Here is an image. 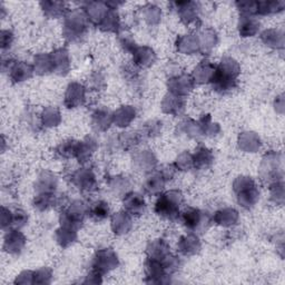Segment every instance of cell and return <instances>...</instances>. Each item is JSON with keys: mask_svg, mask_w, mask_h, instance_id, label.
I'll return each mask as SVG.
<instances>
[{"mask_svg": "<svg viewBox=\"0 0 285 285\" xmlns=\"http://www.w3.org/2000/svg\"><path fill=\"white\" fill-rule=\"evenodd\" d=\"M240 68L239 65L233 59L226 58L222 60L219 67L214 69L213 76L210 82L213 87L219 91H227L232 89L236 84V78L239 76Z\"/></svg>", "mask_w": 285, "mask_h": 285, "instance_id": "6da1fadb", "label": "cell"}, {"mask_svg": "<svg viewBox=\"0 0 285 285\" xmlns=\"http://www.w3.org/2000/svg\"><path fill=\"white\" fill-rule=\"evenodd\" d=\"M182 203V194L177 191L167 192L158 198L155 205V212L167 220H175L179 216V204Z\"/></svg>", "mask_w": 285, "mask_h": 285, "instance_id": "7a4b0ae2", "label": "cell"}, {"mask_svg": "<svg viewBox=\"0 0 285 285\" xmlns=\"http://www.w3.org/2000/svg\"><path fill=\"white\" fill-rule=\"evenodd\" d=\"M235 191L238 192L239 202L243 206L250 207L257 200V189L255 184L249 177H240L235 182Z\"/></svg>", "mask_w": 285, "mask_h": 285, "instance_id": "3957f363", "label": "cell"}, {"mask_svg": "<svg viewBox=\"0 0 285 285\" xmlns=\"http://www.w3.org/2000/svg\"><path fill=\"white\" fill-rule=\"evenodd\" d=\"M87 28L86 25V17L78 11H74L67 17L65 21V30L67 37L70 39H76L78 37L83 36Z\"/></svg>", "mask_w": 285, "mask_h": 285, "instance_id": "277c9868", "label": "cell"}, {"mask_svg": "<svg viewBox=\"0 0 285 285\" xmlns=\"http://www.w3.org/2000/svg\"><path fill=\"white\" fill-rule=\"evenodd\" d=\"M184 224L192 231H198L205 227L208 218L205 213L196 208H187L182 215Z\"/></svg>", "mask_w": 285, "mask_h": 285, "instance_id": "5b68a950", "label": "cell"}, {"mask_svg": "<svg viewBox=\"0 0 285 285\" xmlns=\"http://www.w3.org/2000/svg\"><path fill=\"white\" fill-rule=\"evenodd\" d=\"M85 99V89L82 85L74 83L69 85L66 94V105L69 108L82 105Z\"/></svg>", "mask_w": 285, "mask_h": 285, "instance_id": "8992f818", "label": "cell"}, {"mask_svg": "<svg viewBox=\"0 0 285 285\" xmlns=\"http://www.w3.org/2000/svg\"><path fill=\"white\" fill-rule=\"evenodd\" d=\"M124 206L126 207L129 213L139 215L144 212L145 202L140 195L132 193L125 197V200H124Z\"/></svg>", "mask_w": 285, "mask_h": 285, "instance_id": "52a82bcc", "label": "cell"}, {"mask_svg": "<svg viewBox=\"0 0 285 285\" xmlns=\"http://www.w3.org/2000/svg\"><path fill=\"white\" fill-rule=\"evenodd\" d=\"M176 6V9L179 10V16L182 17V19L188 23L194 21L197 17L196 14V6L197 4L195 3H175L174 4Z\"/></svg>", "mask_w": 285, "mask_h": 285, "instance_id": "ba28073f", "label": "cell"}, {"mask_svg": "<svg viewBox=\"0 0 285 285\" xmlns=\"http://www.w3.org/2000/svg\"><path fill=\"white\" fill-rule=\"evenodd\" d=\"M25 239L22 235L18 231H11L7 234L5 242V247L6 250L10 253H17L21 250L23 246Z\"/></svg>", "mask_w": 285, "mask_h": 285, "instance_id": "9c48e42d", "label": "cell"}, {"mask_svg": "<svg viewBox=\"0 0 285 285\" xmlns=\"http://www.w3.org/2000/svg\"><path fill=\"white\" fill-rule=\"evenodd\" d=\"M10 77L14 82H22L28 79L33 74V68L25 63H18L12 65L10 68Z\"/></svg>", "mask_w": 285, "mask_h": 285, "instance_id": "30bf717a", "label": "cell"}, {"mask_svg": "<svg viewBox=\"0 0 285 285\" xmlns=\"http://www.w3.org/2000/svg\"><path fill=\"white\" fill-rule=\"evenodd\" d=\"M178 249L185 255H191V254L196 253L197 250L200 249V241H198L195 235H186V236H183L181 239Z\"/></svg>", "mask_w": 285, "mask_h": 285, "instance_id": "8fae6325", "label": "cell"}, {"mask_svg": "<svg viewBox=\"0 0 285 285\" xmlns=\"http://www.w3.org/2000/svg\"><path fill=\"white\" fill-rule=\"evenodd\" d=\"M99 26L102 29L107 32H116L120 28V17L114 9H108L106 15L104 16L102 21L99 22Z\"/></svg>", "mask_w": 285, "mask_h": 285, "instance_id": "7c38bea8", "label": "cell"}, {"mask_svg": "<svg viewBox=\"0 0 285 285\" xmlns=\"http://www.w3.org/2000/svg\"><path fill=\"white\" fill-rule=\"evenodd\" d=\"M74 181L78 185L79 188L89 191L95 185V177L88 171H79L74 175Z\"/></svg>", "mask_w": 285, "mask_h": 285, "instance_id": "4fadbf2b", "label": "cell"}, {"mask_svg": "<svg viewBox=\"0 0 285 285\" xmlns=\"http://www.w3.org/2000/svg\"><path fill=\"white\" fill-rule=\"evenodd\" d=\"M171 86L175 94H185V92L192 89L193 86V79H191L188 76H182L176 79L171 80Z\"/></svg>", "mask_w": 285, "mask_h": 285, "instance_id": "5bb4252c", "label": "cell"}, {"mask_svg": "<svg viewBox=\"0 0 285 285\" xmlns=\"http://www.w3.org/2000/svg\"><path fill=\"white\" fill-rule=\"evenodd\" d=\"M258 22L251 16H243L241 18L240 33L243 36H253L257 32Z\"/></svg>", "mask_w": 285, "mask_h": 285, "instance_id": "9a60e30c", "label": "cell"}, {"mask_svg": "<svg viewBox=\"0 0 285 285\" xmlns=\"http://www.w3.org/2000/svg\"><path fill=\"white\" fill-rule=\"evenodd\" d=\"M40 5L46 14L51 17H58L60 15H64V11L66 10L65 3L45 2V3H41Z\"/></svg>", "mask_w": 285, "mask_h": 285, "instance_id": "2e32d148", "label": "cell"}, {"mask_svg": "<svg viewBox=\"0 0 285 285\" xmlns=\"http://www.w3.org/2000/svg\"><path fill=\"white\" fill-rule=\"evenodd\" d=\"M283 8H284L283 2H261V3H257L256 14L268 15V14H272V12L280 11Z\"/></svg>", "mask_w": 285, "mask_h": 285, "instance_id": "e0dca14e", "label": "cell"}, {"mask_svg": "<svg viewBox=\"0 0 285 285\" xmlns=\"http://www.w3.org/2000/svg\"><path fill=\"white\" fill-rule=\"evenodd\" d=\"M88 213L91 215V218L98 221L106 219L109 214L108 204L105 202H96L95 204H92V206L89 207Z\"/></svg>", "mask_w": 285, "mask_h": 285, "instance_id": "ac0fdd59", "label": "cell"}, {"mask_svg": "<svg viewBox=\"0 0 285 285\" xmlns=\"http://www.w3.org/2000/svg\"><path fill=\"white\" fill-rule=\"evenodd\" d=\"M238 213L235 212L234 209H224L221 210L215 216V221L219 223V224H222L224 226H228L234 224L235 222L238 221Z\"/></svg>", "mask_w": 285, "mask_h": 285, "instance_id": "d6986e66", "label": "cell"}, {"mask_svg": "<svg viewBox=\"0 0 285 285\" xmlns=\"http://www.w3.org/2000/svg\"><path fill=\"white\" fill-rule=\"evenodd\" d=\"M212 160V155L206 148H200L195 154L193 158V164L197 167H204L210 163Z\"/></svg>", "mask_w": 285, "mask_h": 285, "instance_id": "ffe728a7", "label": "cell"}, {"mask_svg": "<svg viewBox=\"0 0 285 285\" xmlns=\"http://www.w3.org/2000/svg\"><path fill=\"white\" fill-rule=\"evenodd\" d=\"M164 182H165V178L162 176V174L154 175L146 182V189L148 192H151V193H156V192L163 188Z\"/></svg>", "mask_w": 285, "mask_h": 285, "instance_id": "44dd1931", "label": "cell"}, {"mask_svg": "<svg viewBox=\"0 0 285 285\" xmlns=\"http://www.w3.org/2000/svg\"><path fill=\"white\" fill-rule=\"evenodd\" d=\"M126 213H118L117 215L114 216L113 219V226L115 231H120V233H125V231H127L126 224L124 223H128L131 222L129 218L127 215H125Z\"/></svg>", "mask_w": 285, "mask_h": 285, "instance_id": "7402d4cb", "label": "cell"}, {"mask_svg": "<svg viewBox=\"0 0 285 285\" xmlns=\"http://www.w3.org/2000/svg\"><path fill=\"white\" fill-rule=\"evenodd\" d=\"M27 221L26 213L22 212V210L18 209L15 213H12V219H11V224L15 225L16 227L22 226Z\"/></svg>", "mask_w": 285, "mask_h": 285, "instance_id": "603a6c76", "label": "cell"}, {"mask_svg": "<svg viewBox=\"0 0 285 285\" xmlns=\"http://www.w3.org/2000/svg\"><path fill=\"white\" fill-rule=\"evenodd\" d=\"M12 39H14V36H12L11 32H9V30H4L3 36H2L3 49H5L7 46H10V44L12 42Z\"/></svg>", "mask_w": 285, "mask_h": 285, "instance_id": "cb8c5ba5", "label": "cell"}]
</instances>
